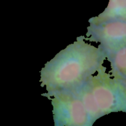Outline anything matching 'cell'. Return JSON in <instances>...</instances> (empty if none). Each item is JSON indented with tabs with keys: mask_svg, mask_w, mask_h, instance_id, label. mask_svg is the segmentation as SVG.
<instances>
[{
	"mask_svg": "<svg viewBox=\"0 0 126 126\" xmlns=\"http://www.w3.org/2000/svg\"><path fill=\"white\" fill-rule=\"evenodd\" d=\"M106 59L99 45L87 43L84 36L78 37L41 69L39 82L47 91L42 95L76 88L102 68Z\"/></svg>",
	"mask_w": 126,
	"mask_h": 126,
	"instance_id": "6da1fadb",
	"label": "cell"
},
{
	"mask_svg": "<svg viewBox=\"0 0 126 126\" xmlns=\"http://www.w3.org/2000/svg\"><path fill=\"white\" fill-rule=\"evenodd\" d=\"M96 75L71 90L82 102L94 123L107 114L126 111V89L103 66Z\"/></svg>",
	"mask_w": 126,
	"mask_h": 126,
	"instance_id": "7a4b0ae2",
	"label": "cell"
},
{
	"mask_svg": "<svg viewBox=\"0 0 126 126\" xmlns=\"http://www.w3.org/2000/svg\"><path fill=\"white\" fill-rule=\"evenodd\" d=\"M44 96L51 102L55 126H91L94 124L83 103L71 91Z\"/></svg>",
	"mask_w": 126,
	"mask_h": 126,
	"instance_id": "3957f363",
	"label": "cell"
},
{
	"mask_svg": "<svg viewBox=\"0 0 126 126\" xmlns=\"http://www.w3.org/2000/svg\"><path fill=\"white\" fill-rule=\"evenodd\" d=\"M85 39L98 43L107 57L126 46V20H89Z\"/></svg>",
	"mask_w": 126,
	"mask_h": 126,
	"instance_id": "277c9868",
	"label": "cell"
},
{
	"mask_svg": "<svg viewBox=\"0 0 126 126\" xmlns=\"http://www.w3.org/2000/svg\"><path fill=\"white\" fill-rule=\"evenodd\" d=\"M112 19L126 20V0H110L103 12L89 20L102 21Z\"/></svg>",
	"mask_w": 126,
	"mask_h": 126,
	"instance_id": "5b68a950",
	"label": "cell"
},
{
	"mask_svg": "<svg viewBox=\"0 0 126 126\" xmlns=\"http://www.w3.org/2000/svg\"><path fill=\"white\" fill-rule=\"evenodd\" d=\"M113 77L126 80V46L107 57Z\"/></svg>",
	"mask_w": 126,
	"mask_h": 126,
	"instance_id": "8992f818",
	"label": "cell"
},
{
	"mask_svg": "<svg viewBox=\"0 0 126 126\" xmlns=\"http://www.w3.org/2000/svg\"><path fill=\"white\" fill-rule=\"evenodd\" d=\"M119 80L121 81V82L123 84V85H124V86L126 89V80H121V79H119Z\"/></svg>",
	"mask_w": 126,
	"mask_h": 126,
	"instance_id": "52a82bcc",
	"label": "cell"
}]
</instances>
